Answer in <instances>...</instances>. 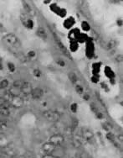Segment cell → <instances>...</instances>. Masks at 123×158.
I'll use <instances>...</instances> for the list:
<instances>
[{
	"label": "cell",
	"mask_w": 123,
	"mask_h": 158,
	"mask_svg": "<svg viewBox=\"0 0 123 158\" xmlns=\"http://www.w3.org/2000/svg\"><path fill=\"white\" fill-rule=\"evenodd\" d=\"M79 47V45H78V42L77 41H71L70 43V50H71L72 52H75L77 51Z\"/></svg>",
	"instance_id": "603a6c76"
},
{
	"label": "cell",
	"mask_w": 123,
	"mask_h": 158,
	"mask_svg": "<svg viewBox=\"0 0 123 158\" xmlns=\"http://www.w3.org/2000/svg\"><path fill=\"white\" fill-rule=\"evenodd\" d=\"M77 109H78V105H77V103H71V105H70V110H71L73 113H76Z\"/></svg>",
	"instance_id": "f1b7e54d"
},
{
	"label": "cell",
	"mask_w": 123,
	"mask_h": 158,
	"mask_svg": "<svg viewBox=\"0 0 123 158\" xmlns=\"http://www.w3.org/2000/svg\"><path fill=\"white\" fill-rule=\"evenodd\" d=\"M91 110H92V111L94 112L95 113H97L98 112H99L97 106H96V105L95 104V103H91Z\"/></svg>",
	"instance_id": "836d02e7"
},
{
	"label": "cell",
	"mask_w": 123,
	"mask_h": 158,
	"mask_svg": "<svg viewBox=\"0 0 123 158\" xmlns=\"http://www.w3.org/2000/svg\"><path fill=\"white\" fill-rule=\"evenodd\" d=\"M57 63H58V65H60V67H65V62H64L63 60H59V61H57Z\"/></svg>",
	"instance_id": "8d00e7d4"
},
{
	"label": "cell",
	"mask_w": 123,
	"mask_h": 158,
	"mask_svg": "<svg viewBox=\"0 0 123 158\" xmlns=\"http://www.w3.org/2000/svg\"><path fill=\"white\" fill-rule=\"evenodd\" d=\"M106 137H107V139L110 140V141H114V135H112V133H108V134L106 135Z\"/></svg>",
	"instance_id": "d590c367"
},
{
	"label": "cell",
	"mask_w": 123,
	"mask_h": 158,
	"mask_svg": "<svg viewBox=\"0 0 123 158\" xmlns=\"http://www.w3.org/2000/svg\"><path fill=\"white\" fill-rule=\"evenodd\" d=\"M20 19L22 21L24 26H25L27 29H32L34 28V21L32 20V19H30L29 17H28V15L24 14H22L20 15Z\"/></svg>",
	"instance_id": "5b68a950"
},
{
	"label": "cell",
	"mask_w": 123,
	"mask_h": 158,
	"mask_svg": "<svg viewBox=\"0 0 123 158\" xmlns=\"http://www.w3.org/2000/svg\"><path fill=\"white\" fill-rule=\"evenodd\" d=\"M64 141H65V140H64L63 136H61L60 135H52L51 137L50 138L49 142L53 144L55 146H60V145L63 144Z\"/></svg>",
	"instance_id": "8992f818"
},
{
	"label": "cell",
	"mask_w": 123,
	"mask_h": 158,
	"mask_svg": "<svg viewBox=\"0 0 123 158\" xmlns=\"http://www.w3.org/2000/svg\"><path fill=\"white\" fill-rule=\"evenodd\" d=\"M45 4H48V3H50V1H44Z\"/></svg>",
	"instance_id": "60d3db41"
},
{
	"label": "cell",
	"mask_w": 123,
	"mask_h": 158,
	"mask_svg": "<svg viewBox=\"0 0 123 158\" xmlns=\"http://www.w3.org/2000/svg\"><path fill=\"white\" fill-rule=\"evenodd\" d=\"M94 53V45L91 41H88L87 45H86V56L89 58H91Z\"/></svg>",
	"instance_id": "30bf717a"
},
{
	"label": "cell",
	"mask_w": 123,
	"mask_h": 158,
	"mask_svg": "<svg viewBox=\"0 0 123 158\" xmlns=\"http://www.w3.org/2000/svg\"><path fill=\"white\" fill-rule=\"evenodd\" d=\"M68 77H69V79H70V81L73 84H75V83H77V81H78V77H77V76L75 75V73H74V72H70L68 75Z\"/></svg>",
	"instance_id": "ac0fdd59"
},
{
	"label": "cell",
	"mask_w": 123,
	"mask_h": 158,
	"mask_svg": "<svg viewBox=\"0 0 123 158\" xmlns=\"http://www.w3.org/2000/svg\"><path fill=\"white\" fill-rule=\"evenodd\" d=\"M116 44H117V42H116L115 40H110L109 41H108L107 43L106 44V50L111 51V50H112V49H114L115 47H116Z\"/></svg>",
	"instance_id": "9a60e30c"
},
{
	"label": "cell",
	"mask_w": 123,
	"mask_h": 158,
	"mask_svg": "<svg viewBox=\"0 0 123 158\" xmlns=\"http://www.w3.org/2000/svg\"><path fill=\"white\" fill-rule=\"evenodd\" d=\"M9 93L12 96H19V93H20V90L19 88H15V87H13L12 88H10L9 91Z\"/></svg>",
	"instance_id": "e0dca14e"
},
{
	"label": "cell",
	"mask_w": 123,
	"mask_h": 158,
	"mask_svg": "<svg viewBox=\"0 0 123 158\" xmlns=\"http://www.w3.org/2000/svg\"><path fill=\"white\" fill-rule=\"evenodd\" d=\"M87 40V35H86L85 34H81L80 33V36H79L78 40H77V42L78 43H84Z\"/></svg>",
	"instance_id": "44dd1931"
},
{
	"label": "cell",
	"mask_w": 123,
	"mask_h": 158,
	"mask_svg": "<svg viewBox=\"0 0 123 158\" xmlns=\"http://www.w3.org/2000/svg\"><path fill=\"white\" fill-rule=\"evenodd\" d=\"M10 112H9V108H0V114L3 116H9Z\"/></svg>",
	"instance_id": "cb8c5ba5"
},
{
	"label": "cell",
	"mask_w": 123,
	"mask_h": 158,
	"mask_svg": "<svg viewBox=\"0 0 123 158\" xmlns=\"http://www.w3.org/2000/svg\"><path fill=\"white\" fill-rule=\"evenodd\" d=\"M3 40H4L6 43L12 45L13 47H15V48H19L21 45L19 38H18L15 34H11V33L5 34V35L4 36V38H3Z\"/></svg>",
	"instance_id": "7a4b0ae2"
},
{
	"label": "cell",
	"mask_w": 123,
	"mask_h": 158,
	"mask_svg": "<svg viewBox=\"0 0 123 158\" xmlns=\"http://www.w3.org/2000/svg\"><path fill=\"white\" fill-rule=\"evenodd\" d=\"M81 28L84 31H89L91 29V26L86 21H83L81 24Z\"/></svg>",
	"instance_id": "d4e9b609"
},
{
	"label": "cell",
	"mask_w": 123,
	"mask_h": 158,
	"mask_svg": "<svg viewBox=\"0 0 123 158\" xmlns=\"http://www.w3.org/2000/svg\"><path fill=\"white\" fill-rule=\"evenodd\" d=\"M84 135H85V137H86V139H91V138L93 137V134L90 130H86L84 133Z\"/></svg>",
	"instance_id": "1f68e13d"
},
{
	"label": "cell",
	"mask_w": 123,
	"mask_h": 158,
	"mask_svg": "<svg viewBox=\"0 0 123 158\" xmlns=\"http://www.w3.org/2000/svg\"><path fill=\"white\" fill-rule=\"evenodd\" d=\"M1 129H2V127H1V125H0V130H1Z\"/></svg>",
	"instance_id": "b9f144b4"
},
{
	"label": "cell",
	"mask_w": 123,
	"mask_h": 158,
	"mask_svg": "<svg viewBox=\"0 0 123 158\" xmlns=\"http://www.w3.org/2000/svg\"><path fill=\"white\" fill-rule=\"evenodd\" d=\"M116 61H117V62H121V61H122V56L121 55H120V56H117V58H116Z\"/></svg>",
	"instance_id": "74e56055"
},
{
	"label": "cell",
	"mask_w": 123,
	"mask_h": 158,
	"mask_svg": "<svg viewBox=\"0 0 123 158\" xmlns=\"http://www.w3.org/2000/svg\"><path fill=\"white\" fill-rule=\"evenodd\" d=\"M53 35H54V39H55V42H56V44H57V46L59 47V49L60 50V51H61L62 53L65 56L68 57V58H70V59L71 58V57H70V51H69L68 49L66 48V46L64 45L63 42L61 41V40H60V38L58 37V35H57L56 34H55V33L53 34Z\"/></svg>",
	"instance_id": "277c9868"
},
{
	"label": "cell",
	"mask_w": 123,
	"mask_h": 158,
	"mask_svg": "<svg viewBox=\"0 0 123 158\" xmlns=\"http://www.w3.org/2000/svg\"><path fill=\"white\" fill-rule=\"evenodd\" d=\"M9 86V81L7 79H3L0 82V89H6Z\"/></svg>",
	"instance_id": "7402d4cb"
},
{
	"label": "cell",
	"mask_w": 123,
	"mask_h": 158,
	"mask_svg": "<svg viewBox=\"0 0 123 158\" xmlns=\"http://www.w3.org/2000/svg\"><path fill=\"white\" fill-rule=\"evenodd\" d=\"M50 9H51V10L53 11V12L58 14V12H59V10L60 9V8L59 7V6L57 5L56 4H51V5H50Z\"/></svg>",
	"instance_id": "484cf974"
},
{
	"label": "cell",
	"mask_w": 123,
	"mask_h": 158,
	"mask_svg": "<svg viewBox=\"0 0 123 158\" xmlns=\"http://www.w3.org/2000/svg\"><path fill=\"white\" fill-rule=\"evenodd\" d=\"M30 94L34 99H40L44 96V90L39 88H33Z\"/></svg>",
	"instance_id": "ba28073f"
},
{
	"label": "cell",
	"mask_w": 123,
	"mask_h": 158,
	"mask_svg": "<svg viewBox=\"0 0 123 158\" xmlns=\"http://www.w3.org/2000/svg\"><path fill=\"white\" fill-rule=\"evenodd\" d=\"M19 90H20V93H24V94H25V95H29V94H30L31 92H32L33 87H32V85H31L30 83L24 82V83H23L22 86L20 87Z\"/></svg>",
	"instance_id": "52a82bcc"
},
{
	"label": "cell",
	"mask_w": 123,
	"mask_h": 158,
	"mask_svg": "<svg viewBox=\"0 0 123 158\" xmlns=\"http://www.w3.org/2000/svg\"><path fill=\"white\" fill-rule=\"evenodd\" d=\"M4 67H3V62H2V59L0 57V70H3Z\"/></svg>",
	"instance_id": "ab89813d"
},
{
	"label": "cell",
	"mask_w": 123,
	"mask_h": 158,
	"mask_svg": "<svg viewBox=\"0 0 123 158\" xmlns=\"http://www.w3.org/2000/svg\"><path fill=\"white\" fill-rule=\"evenodd\" d=\"M33 74H34V76L35 77H41V71L39 70V69H34V71H33Z\"/></svg>",
	"instance_id": "4dcf8cb0"
},
{
	"label": "cell",
	"mask_w": 123,
	"mask_h": 158,
	"mask_svg": "<svg viewBox=\"0 0 123 158\" xmlns=\"http://www.w3.org/2000/svg\"><path fill=\"white\" fill-rule=\"evenodd\" d=\"M23 7H24V9H25L26 13H27L28 14H29V15H31V16L35 15V12H34V10L33 9V8L31 7L27 2H24V1L23 2Z\"/></svg>",
	"instance_id": "8fae6325"
},
{
	"label": "cell",
	"mask_w": 123,
	"mask_h": 158,
	"mask_svg": "<svg viewBox=\"0 0 123 158\" xmlns=\"http://www.w3.org/2000/svg\"><path fill=\"white\" fill-rule=\"evenodd\" d=\"M83 98H84V99H85V100H89V98H90V95H89V94H85Z\"/></svg>",
	"instance_id": "f35d334b"
},
{
	"label": "cell",
	"mask_w": 123,
	"mask_h": 158,
	"mask_svg": "<svg viewBox=\"0 0 123 158\" xmlns=\"http://www.w3.org/2000/svg\"><path fill=\"white\" fill-rule=\"evenodd\" d=\"M8 68H9V71L10 72H14L15 71V66L13 62H8Z\"/></svg>",
	"instance_id": "4316f807"
},
{
	"label": "cell",
	"mask_w": 123,
	"mask_h": 158,
	"mask_svg": "<svg viewBox=\"0 0 123 158\" xmlns=\"http://www.w3.org/2000/svg\"><path fill=\"white\" fill-rule=\"evenodd\" d=\"M9 103L4 97H0V108H9Z\"/></svg>",
	"instance_id": "d6986e66"
},
{
	"label": "cell",
	"mask_w": 123,
	"mask_h": 158,
	"mask_svg": "<svg viewBox=\"0 0 123 158\" xmlns=\"http://www.w3.org/2000/svg\"><path fill=\"white\" fill-rule=\"evenodd\" d=\"M105 74L107 77H109L110 79L114 78L115 77V73L113 72V71L111 70V68L110 67H105Z\"/></svg>",
	"instance_id": "2e32d148"
},
{
	"label": "cell",
	"mask_w": 123,
	"mask_h": 158,
	"mask_svg": "<svg viewBox=\"0 0 123 158\" xmlns=\"http://www.w3.org/2000/svg\"><path fill=\"white\" fill-rule=\"evenodd\" d=\"M66 14H67V12H66V10H65V9H60V10H59V12H58V14H59V15H60L61 18H64V17L66 16Z\"/></svg>",
	"instance_id": "f546056e"
},
{
	"label": "cell",
	"mask_w": 123,
	"mask_h": 158,
	"mask_svg": "<svg viewBox=\"0 0 123 158\" xmlns=\"http://www.w3.org/2000/svg\"><path fill=\"white\" fill-rule=\"evenodd\" d=\"M43 115L47 120L50 122H57L60 118V114L55 110H45L43 112Z\"/></svg>",
	"instance_id": "3957f363"
},
{
	"label": "cell",
	"mask_w": 123,
	"mask_h": 158,
	"mask_svg": "<svg viewBox=\"0 0 123 158\" xmlns=\"http://www.w3.org/2000/svg\"><path fill=\"white\" fill-rule=\"evenodd\" d=\"M99 75L96 74V75H93L91 77V82H93L94 83H97L99 82Z\"/></svg>",
	"instance_id": "d6a6232c"
},
{
	"label": "cell",
	"mask_w": 123,
	"mask_h": 158,
	"mask_svg": "<svg viewBox=\"0 0 123 158\" xmlns=\"http://www.w3.org/2000/svg\"><path fill=\"white\" fill-rule=\"evenodd\" d=\"M4 98L9 102V105H11L15 108H21L24 105V98H21L20 96H12L8 92L6 96Z\"/></svg>",
	"instance_id": "6da1fadb"
},
{
	"label": "cell",
	"mask_w": 123,
	"mask_h": 158,
	"mask_svg": "<svg viewBox=\"0 0 123 158\" xmlns=\"http://www.w3.org/2000/svg\"><path fill=\"white\" fill-rule=\"evenodd\" d=\"M75 91H76V93H79V94H82V93H84V88H82L80 85L77 84L76 86H75Z\"/></svg>",
	"instance_id": "83f0119b"
},
{
	"label": "cell",
	"mask_w": 123,
	"mask_h": 158,
	"mask_svg": "<svg viewBox=\"0 0 123 158\" xmlns=\"http://www.w3.org/2000/svg\"><path fill=\"white\" fill-rule=\"evenodd\" d=\"M75 22V19L72 17H70L65 20V22H64V26H65V28H66V29H70V28L74 25Z\"/></svg>",
	"instance_id": "5bb4252c"
},
{
	"label": "cell",
	"mask_w": 123,
	"mask_h": 158,
	"mask_svg": "<svg viewBox=\"0 0 123 158\" xmlns=\"http://www.w3.org/2000/svg\"><path fill=\"white\" fill-rule=\"evenodd\" d=\"M35 55H36V53L34 51H29L27 54V56L29 57V58H33V57L35 56Z\"/></svg>",
	"instance_id": "e575fe53"
},
{
	"label": "cell",
	"mask_w": 123,
	"mask_h": 158,
	"mask_svg": "<svg viewBox=\"0 0 123 158\" xmlns=\"http://www.w3.org/2000/svg\"><path fill=\"white\" fill-rule=\"evenodd\" d=\"M100 68H101V63H94L92 65V70H93V75H96L100 72Z\"/></svg>",
	"instance_id": "ffe728a7"
},
{
	"label": "cell",
	"mask_w": 123,
	"mask_h": 158,
	"mask_svg": "<svg viewBox=\"0 0 123 158\" xmlns=\"http://www.w3.org/2000/svg\"><path fill=\"white\" fill-rule=\"evenodd\" d=\"M36 33H37L38 36H39V38H41V39H43V40H47V37H48V35H47V32L43 27L38 28Z\"/></svg>",
	"instance_id": "7c38bea8"
},
{
	"label": "cell",
	"mask_w": 123,
	"mask_h": 158,
	"mask_svg": "<svg viewBox=\"0 0 123 158\" xmlns=\"http://www.w3.org/2000/svg\"><path fill=\"white\" fill-rule=\"evenodd\" d=\"M55 146H54L53 144L50 143V142L43 145V150L45 151V152L49 153V154H50V153L53 152V151L55 150Z\"/></svg>",
	"instance_id": "4fadbf2b"
},
{
	"label": "cell",
	"mask_w": 123,
	"mask_h": 158,
	"mask_svg": "<svg viewBox=\"0 0 123 158\" xmlns=\"http://www.w3.org/2000/svg\"><path fill=\"white\" fill-rule=\"evenodd\" d=\"M80 34V32L79 31L78 29H74L70 31L69 33V37L70 40H72V41H77L79 36Z\"/></svg>",
	"instance_id": "9c48e42d"
}]
</instances>
